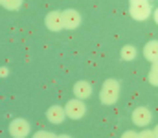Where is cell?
Masks as SVG:
<instances>
[{
  "label": "cell",
  "instance_id": "obj_16",
  "mask_svg": "<svg viewBox=\"0 0 158 138\" xmlns=\"http://www.w3.org/2000/svg\"><path fill=\"white\" fill-rule=\"evenodd\" d=\"M121 138H138V133H134V131H127V133H123V136Z\"/></svg>",
  "mask_w": 158,
  "mask_h": 138
},
{
  "label": "cell",
  "instance_id": "obj_12",
  "mask_svg": "<svg viewBox=\"0 0 158 138\" xmlns=\"http://www.w3.org/2000/svg\"><path fill=\"white\" fill-rule=\"evenodd\" d=\"M147 77H149V83H151V85H158V61L153 63V66H151Z\"/></svg>",
  "mask_w": 158,
  "mask_h": 138
},
{
  "label": "cell",
  "instance_id": "obj_18",
  "mask_svg": "<svg viewBox=\"0 0 158 138\" xmlns=\"http://www.w3.org/2000/svg\"><path fill=\"white\" fill-rule=\"evenodd\" d=\"M153 17H155V20H156V24H158V7L155 9V13H153Z\"/></svg>",
  "mask_w": 158,
  "mask_h": 138
},
{
  "label": "cell",
  "instance_id": "obj_9",
  "mask_svg": "<svg viewBox=\"0 0 158 138\" xmlns=\"http://www.w3.org/2000/svg\"><path fill=\"white\" fill-rule=\"evenodd\" d=\"M74 94H76V99H86V98H90V94H92V85L88 83V81H77L76 85H74Z\"/></svg>",
  "mask_w": 158,
  "mask_h": 138
},
{
  "label": "cell",
  "instance_id": "obj_2",
  "mask_svg": "<svg viewBox=\"0 0 158 138\" xmlns=\"http://www.w3.org/2000/svg\"><path fill=\"white\" fill-rule=\"evenodd\" d=\"M129 11H131V17H132L134 20H145V19H149V17H151V13H153L151 4H149V2H145V0L131 2Z\"/></svg>",
  "mask_w": 158,
  "mask_h": 138
},
{
  "label": "cell",
  "instance_id": "obj_15",
  "mask_svg": "<svg viewBox=\"0 0 158 138\" xmlns=\"http://www.w3.org/2000/svg\"><path fill=\"white\" fill-rule=\"evenodd\" d=\"M138 138H156V136H155L153 131H142V133H138Z\"/></svg>",
  "mask_w": 158,
  "mask_h": 138
},
{
  "label": "cell",
  "instance_id": "obj_19",
  "mask_svg": "<svg viewBox=\"0 0 158 138\" xmlns=\"http://www.w3.org/2000/svg\"><path fill=\"white\" fill-rule=\"evenodd\" d=\"M55 138H72V136H68V135H59V136H55Z\"/></svg>",
  "mask_w": 158,
  "mask_h": 138
},
{
  "label": "cell",
  "instance_id": "obj_8",
  "mask_svg": "<svg viewBox=\"0 0 158 138\" xmlns=\"http://www.w3.org/2000/svg\"><path fill=\"white\" fill-rule=\"evenodd\" d=\"M64 109L61 107V105H52L48 111H46V118L52 122V123H61V122H64Z\"/></svg>",
  "mask_w": 158,
  "mask_h": 138
},
{
  "label": "cell",
  "instance_id": "obj_7",
  "mask_svg": "<svg viewBox=\"0 0 158 138\" xmlns=\"http://www.w3.org/2000/svg\"><path fill=\"white\" fill-rule=\"evenodd\" d=\"M132 122H134V125H140V127L149 125V122H151V111L145 109V107L134 109V112H132Z\"/></svg>",
  "mask_w": 158,
  "mask_h": 138
},
{
  "label": "cell",
  "instance_id": "obj_13",
  "mask_svg": "<svg viewBox=\"0 0 158 138\" xmlns=\"http://www.w3.org/2000/svg\"><path fill=\"white\" fill-rule=\"evenodd\" d=\"M0 6L6 7V9H19L20 7V2H0Z\"/></svg>",
  "mask_w": 158,
  "mask_h": 138
},
{
  "label": "cell",
  "instance_id": "obj_17",
  "mask_svg": "<svg viewBox=\"0 0 158 138\" xmlns=\"http://www.w3.org/2000/svg\"><path fill=\"white\" fill-rule=\"evenodd\" d=\"M0 76L6 77V76H7V68H0Z\"/></svg>",
  "mask_w": 158,
  "mask_h": 138
},
{
  "label": "cell",
  "instance_id": "obj_11",
  "mask_svg": "<svg viewBox=\"0 0 158 138\" xmlns=\"http://www.w3.org/2000/svg\"><path fill=\"white\" fill-rule=\"evenodd\" d=\"M121 59L123 61H134V57H136V48L132 44H125L121 48Z\"/></svg>",
  "mask_w": 158,
  "mask_h": 138
},
{
  "label": "cell",
  "instance_id": "obj_10",
  "mask_svg": "<svg viewBox=\"0 0 158 138\" xmlns=\"http://www.w3.org/2000/svg\"><path fill=\"white\" fill-rule=\"evenodd\" d=\"M143 55L147 61L156 63L158 61V41H149L147 44L143 46Z\"/></svg>",
  "mask_w": 158,
  "mask_h": 138
},
{
  "label": "cell",
  "instance_id": "obj_6",
  "mask_svg": "<svg viewBox=\"0 0 158 138\" xmlns=\"http://www.w3.org/2000/svg\"><path fill=\"white\" fill-rule=\"evenodd\" d=\"M81 24V15L76 9H64L63 11V26L68 30H74Z\"/></svg>",
  "mask_w": 158,
  "mask_h": 138
},
{
  "label": "cell",
  "instance_id": "obj_1",
  "mask_svg": "<svg viewBox=\"0 0 158 138\" xmlns=\"http://www.w3.org/2000/svg\"><path fill=\"white\" fill-rule=\"evenodd\" d=\"M119 89H121L119 87V81H116V79H107L103 83L101 90H99V101L103 105H114L116 99H118V96H119Z\"/></svg>",
  "mask_w": 158,
  "mask_h": 138
},
{
  "label": "cell",
  "instance_id": "obj_14",
  "mask_svg": "<svg viewBox=\"0 0 158 138\" xmlns=\"http://www.w3.org/2000/svg\"><path fill=\"white\" fill-rule=\"evenodd\" d=\"M33 138H55L53 133H50V131H39V133H35Z\"/></svg>",
  "mask_w": 158,
  "mask_h": 138
},
{
  "label": "cell",
  "instance_id": "obj_4",
  "mask_svg": "<svg viewBox=\"0 0 158 138\" xmlns=\"http://www.w3.org/2000/svg\"><path fill=\"white\" fill-rule=\"evenodd\" d=\"M9 135L13 138H26L30 135V123L24 118H15L9 123Z\"/></svg>",
  "mask_w": 158,
  "mask_h": 138
},
{
  "label": "cell",
  "instance_id": "obj_3",
  "mask_svg": "<svg viewBox=\"0 0 158 138\" xmlns=\"http://www.w3.org/2000/svg\"><path fill=\"white\" fill-rule=\"evenodd\" d=\"M85 112H86V107H85V103L81 101V99H70L66 105H64V114L68 116V118H72V120H79V118H83L85 116Z\"/></svg>",
  "mask_w": 158,
  "mask_h": 138
},
{
  "label": "cell",
  "instance_id": "obj_5",
  "mask_svg": "<svg viewBox=\"0 0 158 138\" xmlns=\"http://www.w3.org/2000/svg\"><path fill=\"white\" fill-rule=\"evenodd\" d=\"M46 28L52 30V31H61L64 26H63V11H50L46 15Z\"/></svg>",
  "mask_w": 158,
  "mask_h": 138
},
{
  "label": "cell",
  "instance_id": "obj_20",
  "mask_svg": "<svg viewBox=\"0 0 158 138\" xmlns=\"http://www.w3.org/2000/svg\"><path fill=\"white\" fill-rule=\"evenodd\" d=\"M153 133H155V136L158 138V125H156V127H155V131H153Z\"/></svg>",
  "mask_w": 158,
  "mask_h": 138
}]
</instances>
